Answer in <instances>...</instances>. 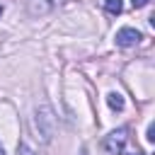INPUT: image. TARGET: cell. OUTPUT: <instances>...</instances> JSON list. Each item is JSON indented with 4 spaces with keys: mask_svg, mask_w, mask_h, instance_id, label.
<instances>
[{
    "mask_svg": "<svg viewBox=\"0 0 155 155\" xmlns=\"http://www.w3.org/2000/svg\"><path fill=\"white\" fill-rule=\"evenodd\" d=\"M104 10H107L109 15H121L124 2H121V0H104Z\"/></svg>",
    "mask_w": 155,
    "mask_h": 155,
    "instance_id": "6",
    "label": "cell"
},
{
    "mask_svg": "<svg viewBox=\"0 0 155 155\" xmlns=\"http://www.w3.org/2000/svg\"><path fill=\"white\" fill-rule=\"evenodd\" d=\"M126 138H128V128H116V131H111L107 138H104V153L107 155H121V150H124V145H126Z\"/></svg>",
    "mask_w": 155,
    "mask_h": 155,
    "instance_id": "2",
    "label": "cell"
},
{
    "mask_svg": "<svg viewBox=\"0 0 155 155\" xmlns=\"http://www.w3.org/2000/svg\"><path fill=\"white\" fill-rule=\"evenodd\" d=\"M63 0H27V10L31 17H44L48 12H53Z\"/></svg>",
    "mask_w": 155,
    "mask_h": 155,
    "instance_id": "3",
    "label": "cell"
},
{
    "mask_svg": "<svg viewBox=\"0 0 155 155\" xmlns=\"http://www.w3.org/2000/svg\"><path fill=\"white\" fill-rule=\"evenodd\" d=\"M36 128L41 133L44 140H51L53 138V131H56V116H53V109L48 104H41L36 109Z\"/></svg>",
    "mask_w": 155,
    "mask_h": 155,
    "instance_id": "1",
    "label": "cell"
},
{
    "mask_svg": "<svg viewBox=\"0 0 155 155\" xmlns=\"http://www.w3.org/2000/svg\"><path fill=\"white\" fill-rule=\"evenodd\" d=\"M140 39H143L140 31L133 29V27H124V29L116 31V46H121V48H131V46H136Z\"/></svg>",
    "mask_w": 155,
    "mask_h": 155,
    "instance_id": "4",
    "label": "cell"
},
{
    "mask_svg": "<svg viewBox=\"0 0 155 155\" xmlns=\"http://www.w3.org/2000/svg\"><path fill=\"white\" fill-rule=\"evenodd\" d=\"M0 155H5V148H2V145H0Z\"/></svg>",
    "mask_w": 155,
    "mask_h": 155,
    "instance_id": "11",
    "label": "cell"
},
{
    "mask_svg": "<svg viewBox=\"0 0 155 155\" xmlns=\"http://www.w3.org/2000/svg\"><path fill=\"white\" fill-rule=\"evenodd\" d=\"M148 140H150V143L155 140V126H153V124L148 126Z\"/></svg>",
    "mask_w": 155,
    "mask_h": 155,
    "instance_id": "8",
    "label": "cell"
},
{
    "mask_svg": "<svg viewBox=\"0 0 155 155\" xmlns=\"http://www.w3.org/2000/svg\"><path fill=\"white\" fill-rule=\"evenodd\" d=\"M150 0H131V5H133V10H140V7H145Z\"/></svg>",
    "mask_w": 155,
    "mask_h": 155,
    "instance_id": "7",
    "label": "cell"
},
{
    "mask_svg": "<svg viewBox=\"0 0 155 155\" xmlns=\"http://www.w3.org/2000/svg\"><path fill=\"white\" fill-rule=\"evenodd\" d=\"M19 153H22V155H34V153H31V150H29V148H27V145H24V143H22V145H19Z\"/></svg>",
    "mask_w": 155,
    "mask_h": 155,
    "instance_id": "9",
    "label": "cell"
},
{
    "mask_svg": "<svg viewBox=\"0 0 155 155\" xmlns=\"http://www.w3.org/2000/svg\"><path fill=\"white\" fill-rule=\"evenodd\" d=\"M107 104H109V109L121 111V109H124V97H121L119 92H109V94H107Z\"/></svg>",
    "mask_w": 155,
    "mask_h": 155,
    "instance_id": "5",
    "label": "cell"
},
{
    "mask_svg": "<svg viewBox=\"0 0 155 155\" xmlns=\"http://www.w3.org/2000/svg\"><path fill=\"white\" fill-rule=\"evenodd\" d=\"M0 17H2V7H0Z\"/></svg>",
    "mask_w": 155,
    "mask_h": 155,
    "instance_id": "12",
    "label": "cell"
},
{
    "mask_svg": "<svg viewBox=\"0 0 155 155\" xmlns=\"http://www.w3.org/2000/svg\"><path fill=\"white\" fill-rule=\"evenodd\" d=\"M128 155H145V153H140V150H133V153H128Z\"/></svg>",
    "mask_w": 155,
    "mask_h": 155,
    "instance_id": "10",
    "label": "cell"
}]
</instances>
